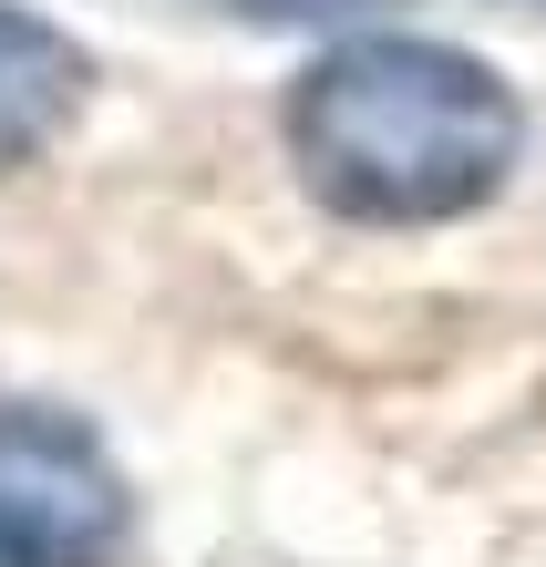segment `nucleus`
Here are the masks:
<instances>
[{
    "mask_svg": "<svg viewBox=\"0 0 546 567\" xmlns=\"http://www.w3.org/2000/svg\"><path fill=\"white\" fill-rule=\"evenodd\" d=\"M279 135L320 217L413 238V227H454L505 196V176L526 155V104L464 42L351 31V42L299 62Z\"/></svg>",
    "mask_w": 546,
    "mask_h": 567,
    "instance_id": "nucleus-1",
    "label": "nucleus"
},
{
    "mask_svg": "<svg viewBox=\"0 0 546 567\" xmlns=\"http://www.w3.org/2000/svg\"><path fill=\"white\" fill-rule=\"evenodd\" d=\"M134 485L114 444L62 403H0V567H114Z\"/></svg>",
    "mask_w": 546,
    "mask_h": 567,
    "instance_id": "nucleus-2",
    "label": "nucleus"
},
{
    "mask_svg": "<svg viewBox=\"0 0 546 567\" xmlns=\"http://www.w3.org/2000/svg\"><path fill=\"white\" fill-rule=\"evenodd\" d=\"M93 104V52L31 0H0V165H42Z\"/></svg>",
    "mask_w": 546,
    "mask_h": 567,
    "instance_id": "nucleus-3",
    "label": "nucleus"
},
{
    "mask_svg": "<svg viewBox=\"0 0 546 567\" xmlns=\"http://www.w3.org/2000/svg\"><path fill=\"white\" fill-rule=\"evenodd\" d=\"M227 11H258V21H351L371 0H227Z\"/></svg>",
    "mask_w": 546,
    "mask_h": 567,
    "instance_id": "nucleus-4",
    "label": "nucleus"
}]
</instances>
